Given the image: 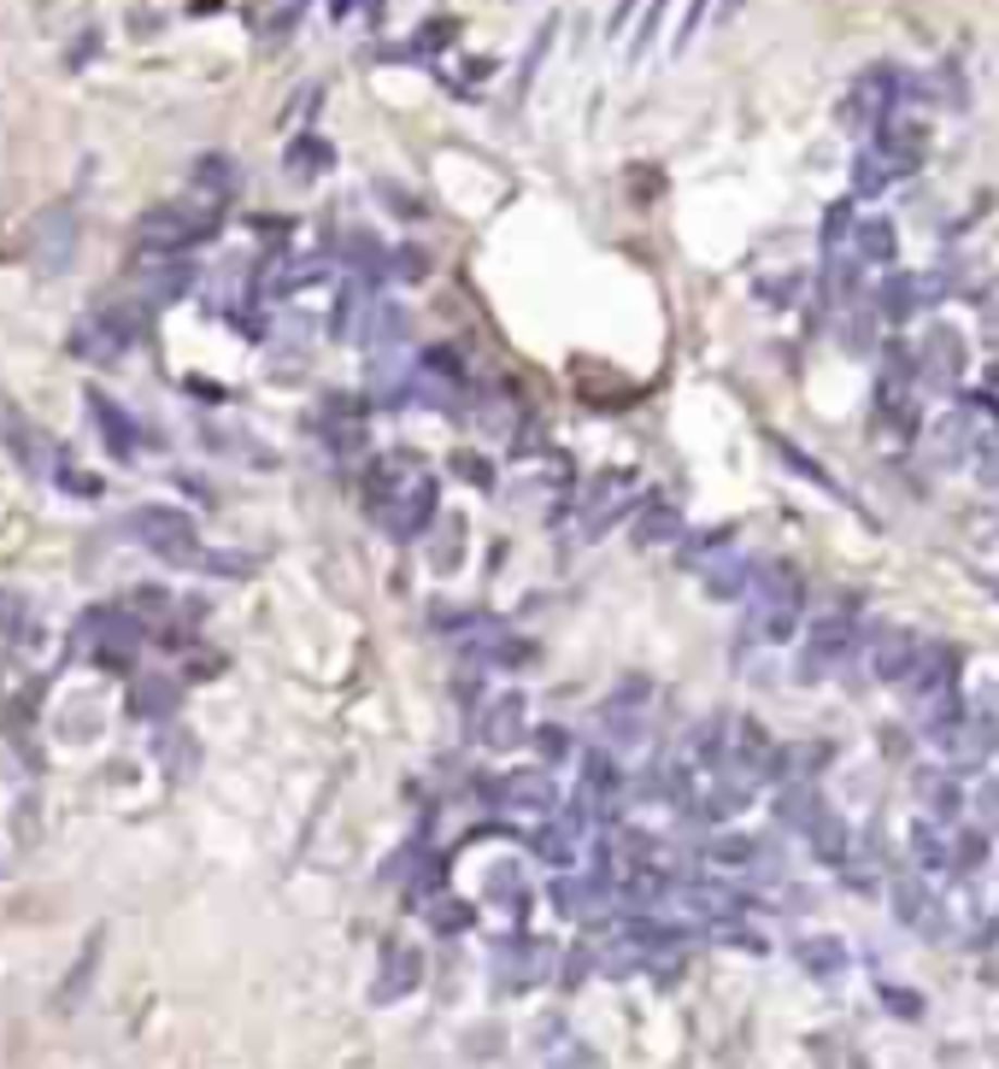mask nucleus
I'll list each match as a JSON object with an SVG mask.
<instances>
[{
    "instance_id": "obj_1",
    "label": "nucleus",
    "mask_w": 999,
    "mask_h": 1069,
    "mask_svg": "<svg viewBox=\"0 0 999 1069\" xmlns=\"http://www.w3.org/2000/svg\"><path fill=\"white\" fill-rule=\"evenodd\" d=\"M224 229V206L218 200H171V206H148L136 218V248L141 259H183L188 248L212 241Z\"/></svg>"
},
{
    "instance_id": "obj_2",
    "label": "nucleus",
    "mask_w": 999,
    "mask_h": 1069,
    "mask_svg": "<svg viewBox=\"0 0 999 1069\" xmlns=\"http://www.w3.org/2000/svg\"><path fill=\"white\" fill-rule=\"evenodd\" d=\"M141 641H148V624H141L124 600L118 605H89V612L77 617V634H71L77 658L100 664V670H129L136 653H141Z\"/></svg>"
},
{
    "instance_id": "obj_3",
    "label": "nucleus",
    "mask_w": 999,
    "mask_h": 1069,
    "mask_svg": "<svg viewBox=\"0 0 999 1069\" xmlns=\"http://www.w3.org/2000/svg\"><path fill=\"white\" fill-rule=\"evenodd\" d=\"M124 534L136 546H148L153 558H165V565H177V570H200V529H195V517L188 512H177V505H136V512L124 517Z\"/></svg>"
},
{
    "instance_id": "obj_4",
    "label": "nucleus",
    "mask_w": 999,
    "mask_h": 1069,
    "mask_svg": "<svg viewBox=\"0 0 999 1069\" xmlns=\"http://www.w3.org/2000/svg\"><path fill=\"white\" fill-rule=\"evenodd\" d=\"M141 336V306H107V312H89L77 329H71V353L89 359V365H118V359L136 347Z\"/></svg>"
},
{
    "instance_id": "obj_5",
    "label": "nucleus",
    "mask_w": 999,
    "mask_h": 1069,
    "mask_svg": "<svg viewBox=\"0 0 999 1069\" xmlns=\"http://www.w3.org/2000/svg\"><path fill=\"white\" fill-rule=\"evenodd\" d=\"M852 641H859V624H852L847 612H829V617H817V624L806 629V646H800V658H794V682H823L829 670H841V664H847V653H852Z\"/></svg>"
},
{
    "instance_id": "obj_6",
    "label": "nucleus",
    "mask_w": 999,
    "mask_h": 1069,
    "mask_svg": "<svg viewBox=\"0 0 999 1069\" xmlns=\"http://www.w3.org/2000/svg\"><path fill=\"white\" fill-rule=\"evenodd\" d=\"M476 741L488 746V753H517V746L535 734V724H529V700L517 688H505V693H495V700H483L476 705Z\"/></svg>"
},
{
    "instance_id": "obj_7",
    "label": "nucleus",
    "mask_w": 999,
    "mask_h": 1069,
    "mask_svg": "<svg viewBox=\"0 0 999 1069\" xmlns=\"http://www.w3.org/2000/svg\"><path fill=\"white\" fill-rule=\"evenodd\" d=\"M77 253V212L71 206H48L41 218L30 224V265L41 277H60Z\"/></svg>"
},
{
    "instance_id": "obj_8",
    "label": "nucleus",
    "mask_w": 999,
    "mask_h": 1069,
    "mask_svg": "<svg viewBox=\"0 0 999 1069\" xmlns=\"http://www.w3.org/2000/svg\"><path fill=\"white\" fill-rule=\"evenodd\" d=\"M436 517H441V482H436V470H429L424 482H412L407 494H400L383 517H376V524L395 534V541H424Z\"/></svg>"
},
{
    "instance_id": "obj_9",
    "label": "nucleus",
    "mask_w": 999,
    "mask_h": 1069,
    "mask_svg": "<svg viewBox=\"0 0 999 1069\" xmlns=\"http://www.w3.org/2000/svg\"><path fill=\"white\" fill-rule=\"evenodd\" d=\"M940 688H959V646L947 641H917V658H911V670L900 676V693L911 705H923L929 693Z\"/></svg>"
},
{
    "instance_id": "obj_10",
    "label": "nucleus",
    "mask_w": 999,
    "mask_h": 1069,
    "mask_svg": "<svg viewBox=\"0 0 999 1069\" xmlns=\"http://www.w3.org/2000/svg\"><path fill=\"white\" fill-rule=\"evenodd\" d=\"M0 453H12L30 476H41L53 465V441L41 436V429L30 424V412H24L18 400H7V394H0Z\"/></svg>"
},
{
    "instance_id": "obj_11",
    "label": "nucleus",
    "mask_w": 999,
    "mask_h": 1069,
    "mask_svg": "<svg viewBox=\"0 0 999 1069\" xmlns=\"http://www.w3.org/2000/svg\"><path fill=\"white\" fill-rule=\"evenodd\" d=\"M429 476V465L417 453H383L376 465L365 470V505H371V517H383L388 505H395L400 494H407L412 482H424Z\"/></svg>"
},
{
    "instance_id": "obj_12",
    "label": "nucleus",
    "mask_w": 999,
    "mask_h": 1069,
    "mask_svg": "<svg viewBox=\"0 0 999 1069\" xmlns=\"http://www.w3.org/2000/svg\"><path fill=\"white\" fill-rule=\"evenodd\" d=\"M752 594H759V612H800L806 576L788 558H764V565H752Z\"/></svg>"
},
{
    "instance_id": "obj_13",
    "label": "nucleus",
    "mask_w": 999,
    "mask_h": 1069,
    "mask_svg": "<svg viewBox=\"0 0 999 1069\" xmlns=\"http://www.w3.org/2000/svg\"><path fill=\"white\" fill-rule=\"evenodd\" d=\"M417 981H424V952L395 941L383 952V970H376V981H371V1005H400Z\"/></svg>"
},
{
    "instance_id": "obj_14",
    "label": "nucleus",
    "mask_w": 999,
    "mask_h": 1069,
    "mask_svg": "<svg viewBox=\"0 0 999 1069\" xmlns=\"http://www.w3.org/2000/svg\"><path fill=\"white\" fill-rule=\"evenodd\" d=\"M188 288H195V265L188 259H148V271L136 277V306H171V300H183Z\"/></svg>"
},
{
    "instance_id": "obj_15",
    "label": "nucleus",
    "mask_w": 999,
    "mask_h": 1069,
    "mask_svg": "<svg viewBox=\"0 0 999 1069\" xmlns=\"http://www.w3.org/2000/svg\"><path fill=\"white\" fill-rule=\"evenodd\" d=\"M917 382H935V388H947V382H959L964 377V336L959 329H947V324H935L929 329V341L917 347Z\"/></svg>"
},
{
    "instance_id": "obj_16",
    "label": "nucleus",
    "mask_w": 999,
    "mask_h": 1069,
    "mask_svg": "<svg viewBox=\"0 0 999 1069\" xmlns=\"http://www.w3.org/2000/svg\"><path fill=\"white\" fill-rule=\"evenodd\" d=\"M500 812H524V817H547V812H559V788H553V776L547 770H512L500 782Z\"/></svg>"
},
{
    "instance_id": "obj_17",
    "label": "nucleus",
    "mask_w": 999,
    "mask_h": 1069,
    "mask_svg": "<svg viewBox=\"0 0 999 1069\" xmlns=\"http://www.w3.org/2000/svg\"><path fill=\"white\" fill-rule=\"evenodd\" d=\"M83 406H89V424L100 429V441H107V453H112V458H136L141 429H136V417H129V412L118 406V400H107L100 388H89V400H83Z\"/></svg>"
},
{
    "instance_id": "obj_18",
    "label": "nucleus",
    "mask_w": 999,
    "mask_h": 1069,
    "mask_svg": "<svg viewBox=\"0 0 999 1069\" xmlns=\"http://www.w3.org/2000/svg\"><path fill=\"white\" fill-rule=\"evenodd\" d=\"M917 641L923 634H911V629H871V676L876 682H900L911 670V658H917Z\"/></svg>"
},
{
    "instance_id": "obj_19",
    "label": "nucleus",
    "mask_w": 999,
    "mask_h": 1069,
    "mask_svg": "<svg viewBox=\"0 0 999 1069\" xmlns=\"http://www.w3.org/2000/svg\"><path fill=\"white\" fill-rule=\"evenodd\" d=\"M676 900H683V911L705 917V922H735V917L747 911L741 893L723 888V881H683V888H676Z\"/></svg>"
},
{
    "instance_id": "obj_20",
    "label": "nucleus",
    "mask_w": 999,
    "mask_h": 1069,
    "mask_svg": "<svg viewBox=\"0 0 999 1069\" xmlns=\"http://www.w3.org/2000/svg\"><path fill=\"white\" fill-rule=\"evenodd\" d=\"M911 864H917L923 876L952 870V829H947V822H935V817L911 822Z\"/></svg>"
},
{
    "instance_id": "obj_21",
    "label": "nucleus",
    "mask_w": 999,
    "mask_h": 1069,
    "mask_svg": "<svg viewBox=\"0 0 999 1069\" xmlns=\"http://www.w3.org/2000/svg\"><path fill=\"white\" fill-rule=\"evenodd\" d=\"M129 712H136L141 724H171V712H177V682H171V676H136Z\"/></svg>"
},
{
    "instance_id": "obj_22",
    "label": "nucleus",
    "mask_w": 999,
    "mask_h": 1069,
    "mask_svg": "<svg viewBox=\"0 0 999 1069\" xmlns=\"http://www.w3.org/2000/svg\"><path fill=\"white\" fill-rule=\"evenodd\" d=\"M329 165H336V148H329L324 136H295L288 141V153H283V171L295 183H317Z\"/></svg>"
},
{
    "instance_id": "obj_23",
    "label": "nucleus",
    "mask_w": 999,
    "mask_h": 1069,
    "mask_svg": "<svg viewBox=\"0 0 999 1069\" xmlns=\"http://www.w3.org/2000/svg\"><path fill=\"white\" fill-rule=\"evenodd\" d=\"M806 846L817 852V864H847V852H852L847 817H841V812H829V805H823V812H817V822H812V829H806Z\"/></svg>"
},
{
    "instance_id": "obj_24",
    "label": "nucleus",
    "mask_w": 999,
    "mask_h": 1069,
    "mask_svg": "<svg viewBox=\"0 0 999 1069\" xmlns=\"http://www.w3.org/2000/svg\"><path fill=\"white\" fill-rule=\"evenodd\" d=\"M929 911H935V900H929V888H923V870L894 876V917H900L906 929H929Z\"/></svg>"
},
{
    "instance_id": "obj_25",
    "label": "nucleus",
    "mask_w": 999,
    "mask_h": 1069,
    "mask_svg": "<svg viewBox=\"0 0 999 1069\" xmlns=\"http://www.w3.org/2000/svg\"><path fill=\"white\" fill-rule=\"evenodd\" d=\"M852 259L859 265H894L900 259V236H894L888 218H864L859 229H852Z\"/></svg>"
},
{
    "instance_id": "obj_26",
    "label": "nucleus",
    "mask_w": 999,
    "mask_h": 1069,
    "mask_svg": "<svg viewBox=\"0 0 999 1069\" xmlns=\"http://www.w3.org/2000/svg\"><path fill=\"white\" fill-rule=\"evenodd\" d=\"M847 964H852V952H847V941H835V934H812V941H800V970L806 976L835 981V976H847Z\"/></svg>"
},
{
    "instance_id": "obj_27",
    "label": "nucleus",
    "mask_w": 999,
    "mask_h": 1069,
    "mask_svg": "<svg viewBox=\"0 0 999 1069\" xmlns=\"http://www.w3.org/2000/svg\"><path fill=\"white\" fill-rule=\"evenodd\" d=\"M36 641V605L18 588H0V646H30Z\"/></svg>"
},
{
    "instance_id": "obj_28",
    "label": "nucleus",
    "mask_w": 999,
    "mask_h": 1069,
    "mask_svg": "<svg viewBox=\"0 0 999 1069\" xmlns=\"http://www.w3.org/2000/svg\"><path fill=\"white\" fill-rule=\"evenodd\" d=\"M894 177H900V165H894L882 148H864L859 159H852V200H876Z\"/></svg>"
},
{
    "instance_id": "obj_29",
    "label": "nucleus",
    "mask_w": 999,
    "mask_h": 1069,
    "mask_svg": "<svg viewBox=\"0 0 999 1069\" xmlns=\"http://www.w3.org/2000/svg\"><path fill=\"white\" fill-rule=\"evenodd\" d=\"M917 793L929 800V817L935 822H959V812H964V788L952 782V776H940V770H917Z\"/></svg>"
},
{
    "instance_id": "obj_30",
    "label": "nucleus",
    "mask_w": 999,
    "mask_h": 1069,
    "mask_svg": "<svg viewBox=\"0 0 999 1069\" xmlns=\"http://www.w3.org/2000/svg\"><path fill=\"white\" fill-rule=\"evenodd\" d=\"M195 194L200 200H218V206H224V200L236 194V159H229V153H200L195 159Z\"/></svg>"
},
{
    "instance_id": "obj_31",
    "label": "nucleus",
    "mask_w": 999,
    "mask_h": 1069,
    "mask_svg": "<svg viewBox=\"0 0 999 1069\" xmlns=\"http://www.w3.org/2000/svg\"><path fill=\"white\" fill-rule=\"evenodd\" d=\"M529 852L547 864V870H559V876H564V870L576 864V834H571V829H564V822L553 817V822H541V829L529 834Z\"/></svg>"
},
{
    "instance_id": "obj_32",
    "label": "nucleus",
    "mask_w": 999,
    "mask_h": 1069,
    "mask_svg": "<svg viewBox=\"0 0 999 1069\" xmlns=\"http://www.w3.org/2000/svg\"><path fill=\"white\" fill-rule=\"evenodd\" d=\"M911 312H923L917 277H888V282L876 288V317H882V324H906Z\"/></svg>"
},
{
    "instance_id": "obj_33",
    "label": "nucleus",
    "mask_w": 999,
    "mask_h": 1069,
    "mask_svg": "<svg viewBox=\"0 0 999 1069\" xmlns=\"http://www.w3.org/2000/svg\"><path fill=\"white\" fill-rule=\"evenodd\" d=\"M635 541H641V546H671V541H683V512H676L671 500H653L641 517H635Z\"/></svg>"
},
{
    "instance_id": "obj_34",
    "label": "nucleus",
    "mask_w": 999,
    "mask_h": 1069,
    "mask_svg": "<svg viewBox=\"0 0 999 1069\" xmlns=\"http://www.w3.org/2000/svg\"><path fill=\"white\" fill-rule=\"evenodd\" d=\"M764 846L752 841V834H712L705 841V864H717V870H759Z\"/></svg>"
},
{
    "instance_id": "obj_35",
    "label": "nucleus",
    "mask_w": 999,
    "mask_h": 1069,
    "mask_svg": "<svg viewBox=\"0 0 999 1069\" xmlns=\"http://www.w3.org/2000/svg\"><path fill=\"white\" fill-rule=\"evenodd\" d=\"M817 812H823V800L806 782H782V793H776V817L788 822L794 834H806L817 822Z\"/></svg>"
},
{
    "instance_id": "obj_36",
    "label": "nucleus",
    "mask_w": 999,
    "mask_h": 1069,
    "mask_svg": "<svg viewBox=\"0 0 999 1069\" xmlns=\"http://www.w3.org/2000/svg\"><path fill=\"white\" fill-rule=\"evenodd\" d=\"M300 12H307V0H259V7H253V36L283 41L300 24Z\"/></svg>"
},
{
    "instance_id": "obj_37",
    "label": "nucleus",
    "mask_w": 999,
    "mask_h": 1069,
    "mask_svg": "<svg viewBox=\"0 0 999 1069\" xmlns=\"http://www.w3.org/2000/svg\"><path fill=\"white\" fill-rule=\"evenodd\" d=\"M764 441H771V453H776V458H782V465H788V470H800L806 482H817V488H823V494H829V500H847L841 488H835V476L823 470L817 458H806V453H800V447H794V441H782V436H764Z\"/></svg>"
},
{
    "instance_id": "obj_38",
    "label": "nucleus",
    "mask_w": 999,
    "mask_h": 1069,
    "mask_svg": "<svg viewBox=\"0 0 999 1069\" xmlns=\"http://www.w3.org/2000/svg\"><path fill=\"white\" fill-rule=\"evenodd\" d=\"M459 558H465V517H441L436 546H429V570L453 576V570H459Z\"/></svg>"
},
{
    "instance_id": "obj_39",
    "label": "nucleus",
    "mask_w": 999,
    "mask_h": 1069,
    "mask_svg": "<svg viewBox=\"0 0 999 1069\" xmlns=\"http://www.w3.org/2000/svg\"><path fill=\"white\" fill-rule=\"evenodd\" d=\"M747 588H752V565H747V558H729V565L705 570V594H712V600H741Z\"/></svg>"
},
{
    "instance_id": "obj_40",
    "label": "nucleus",
    "mask_w": 999,
    "mask_h": 1069,
    "mask_svg": "<svg viewBox=\"0 0 999 1069\" xmlns=\"http://www.w3.org/2000/svg\"><path fill=\"white\" fill-rule=\"evenodd\" d=\"M453 476L459 482H471V488H483V494H495V482H500L495 458L476 453V447H453Z\"/></svg>"
},
{
    "instance_id": "obj_41",
    "label": "nucleus",
    "mask_w": 999,
    "mask_h": 1069,
    "mask_svg": "<svg viewBox=\"0 0 999 1069\" xmlns=\"http://www.w3.org/2000/svg\"><path fill=\"white\" fill-rule=\"evenodd\" d=\"M859 229V218H852V200H835L829 212H823V259H841V248H847V236Z\"/></svg>"
},
{
    "instance_id": "obj_42",
    "label": "nucleus",
    "mask_w": 999,
    "mask_h": 1069,
    "mask_svg": "<svg viewBox=\"0 0 999 1069\" xmlns=\"http://www.w3.org/2000/svg\"><path fill=\"white\" fill-rule=\"evenodd\" d=\"M629 482H635L629 470H600V476H594V482L583 488V517H594L600 505H612L617 494H629Z\"/></svg>"
},
{
    "instance_id": "obj_43",
    "label": "nucleus",
    "mask_w": 999,
    "mask_h": 1069,
    "mask_svg": "<svg viewBox=\"0 0 999 1069\" xmlns=\"http://www.w3.org/2000/svg\"><path fill=\"white\" fill-rule=\"evenodd\" d=\"M988 841L994 834L982 829H952V870H982V858H988Z\"/></svg>"
},
{
    "instance_id": "obj_44",
    "label": "nucleus",
    "mask_w": 999,
    "mask_h": 1069,
    "mask_svg": "<svg viewBox=\"0 0 999 1069\" xmlns=\"http://www.w3.org/2000/svg\"><path fill=\"white\" fill-rule=\"evenodd\" d=\"M365 306H371V300H365V288H359V282H347L341 294H336V312H329V336H336V341H347V336H353V312H365Z\"/></svg>"
},
{
    "instance_id": "obj_45",
    "label": "nucleus",
    "mask_w": 999,
    "mask_h": 1069,
    "mask_svg": "<svg viewBox=\"0 0 999 1069\" xmlns=\"http://www.w3.org/2000/svg\"><path fill=\"white\" fill-rule=\"evenodd\" d=\"M664 12H671V0H647V18H641V30L629 36V60L641 65L647 53H653V41H659V24H664Z\"/></svg>"
},
{
    "instance_id": "obj_46",
    "label": "nucleus",
    "mask_w": 999,
    "mask_h": 1069,
    "mask_svg": "<svg viewBox=\"0 0 999 1069\" xmlns=\"http://www.w3.org/2000/svg\"><path fill=\"white\" fill-rule=\"evenodd\" d=\"M635 512V488H629V494H617L612 505H600V512H594V517H583V529H588V541H600V534H612L617 524H624V517Z\"/></svg>"
},
{
    "instance_id": "obj_47",
    "label": "nucleus",
    "mask_w": 999,
    "mask_h": 1069,
    "mask_svg": "<svg viewBox=\"0 0 999 1069\" xmlns=\"http://www.w3.org/2000/svg\"><path fill=\"white\" fill-rule=\"evenodd\" d=\"M752 634H764V641H794L800 634V612H759V624H747Z\"/></svg>"
},
{
    "instance_id": "obj_48",
    "label": "nucleus",
    "mask_w": 999,
    "mask_h": 1069,
    "mask_svg": "<svg viewBox=\"0 0 999 1069\" xmlns=\"http://www.w3.org/2000/svg\"><path fill=\"white\" fill-rule=\"evenodd\" d=\"M429 922H436L441 934H465L471 922H476V905H465V900H441L436 911H429Z\"/></svg>"
},
{
    "instance_id": "obj_49",
    "label": "nucleus",
    "mask_w": 999,
    "mask_h": 1069,
    "mask_svg": "<svg viewBox=\"0 0 999 1069\" xmlns=\"http://www.w3.org/2000/svg\"><path fill=\"white\" fill-rule=\"evenodd\" d=\"M553 30H559V24H553V18H547V24H541V30H535V48H529V60H524V65H517V95H529V83H535V71H541V60H547V48H553Z\"/></svg>"
},
{
    "instance_id": "obj_50",
    "label": "nucleus",
    "mask_w": 999,
    "mask_h": 1069,
    "mask_svg": "<svg viewBox=\"0 0 999 1069\" xmlns=\"http://www.w3.org/2000/svg\"><path fill=\"white\" fill-rule=\"evenodd\" d=\"M200 570H212V576H253L259 558L253 553H207L200 558Z\"/></svg>"
},
{
    "instance_id": "obj_51",
    "label": "nucleus",
    "mask_w": 999,
    "mask_h": 1069,
    "mask_svg": "<svg viewBox=\"0 0 999 1069\" xmlns=\"http://www.w3.org/2000/svg\"><path fill=\"white\" fill-rule=\"evenodd\" d=\"M729 534H735L729 524H717V529H700V534H694V541L683 546V558H688V565H700L705 553H723V546H729Z\"/></svg>"
},
{
    "instance_id": "obj_52",
    "label": "nucleus",
    "mask_w": 999,
    "mask_h": 1069,
    "mask_svg": "<svg viewBox=\"0 0 999 1069\" xmlns=\"http://www.w3.org/2000/svg\"><path fill=\"white\" fill-rule=\"evenodd\" d=\"M529 741H535V753H541L547 764H559L564 753H571V734H564L559 724H541V729H535V734H529Z\"/></svg>"
},
{
    "instance_id": "obj_53",
    "label": "nucleus",
    "mask_w": 999,
    "mask_h": 1069,
    "mask_svg": "<svg viewBox=\"0 0 999 1069\" xmlns=\"http://www.w3.org/2000/svg\"><path fill=\"white\" fill-rule=\"evenodd\" d=\"M388 277H400V282L429 277V253L424 248H395V271H388Z\"/></svg>"
},
{
    "instance_id": "obj_54",
    "label": "nucleus",
    "mask_w": 999,
    "mask_h": 1069,
    "mask_svg": "<svg viewBox=\"0 0 999 1069\" xmlns=\"http://www.w3.org/2000/svg\"><path fill=\"white\" fill-rule=\"evenodd\" d=\"M453 36H459V24H453V18H436V24H424V30H417L412 53H441V48H447V41H453Z\"/></svg>"
},
{
    "instance_id": "obj_55",
    "label": "nucleus",
    "mask_w": 999,
    "mask_h": 1069,
    "mask_svg": "<svg viewBox=\"0 0 999 1069\" xmlns=\"http://www.w3.org/2000/svg\"><path fill=\"white\" fill-rule=\"evenodd\" d=\"M705 12H712V0H688V12H683V30H676V41H671L676 53H688V48H694V36H700Z\"/></svg>"
},
{
    "instance_id": "obj_56",
    "label": "nucleus",
    "mask_w": 999,
    "mask_h": 1069,
    "mask_svg": "<svg viewBox=\"0 0 999 1069\" xmlns=\"http://www.w3.org/2000/svg\"><path fill=\"white\" fill-rule=\"evenodd\" d=\"M976 812H982V829L999 834V776H988V782L976 788Z\"/></svg>"
},
{
    "instance_id": "obj_57",
    "label": "nucleus",
    "mask_w": 999,
    "mask_h": 1069,
    "mask_svg": "<svg viewBox=\"0 0 999 1069\" xmlns=\"http://www.w3.org/2000/svg\"><path fill=\"white\" fill-rule=\"evenodd\" d=\"M841 341L852 347V353H871V312L847 317V324H841Z\"/></svg>"
},
{
    "instance_id": "obj_58",
    "label": "nucleus",
    "mask_w": 999,
    "mask_h": 1069,
    "mask_svg": "<svg viewBox=\"0 0 999 1069\" xmlns=\"http://www.w3.org/2000/svg\"><path fill=\"white\" fill-rule=\"evenodd\" d=\"M588 958H594V952H588V946H576V952H571V958H564V964H559V988H576V981H583V976H588Z\"/></svg>"
},
{
    "instance_id": "obj_59",
    "label": "nucleus",
    "mask_w": 999,
    "mask_h": 1069,
    "mask_svg": "<svg viewBox=\"0 0 999 1069\" xmlns=\"http://www.w3.org/2000/svg\"><path fill=\"white\" fill-rule=\"evenodd\" d=\"M60 482H65V494H77V500H95L100 494V476H89V470H65Z\"/></svg>"
},
{
    "instance_id": "obj_60",
    "label": "nucleus",
    "mask_w": 999,
    "mask_h": 1069,
    "mask_svg": "<svg viewBox=\"0 0 999 1069\" xmlns=\"http://www.w3.org/2000/svg\"><path fill=\"white\" fill-rule=\"evenodd\" d=\"M882 999H888L894 1017H923V999H917V993H906V988H888Z\"/></svg>"
},
{
    "instance_id": "obj_61",
    "label": "nucleus",
    "mask_w": 999,
    "mask_h": 1069,
    "mask_svg": "<svg viewBox=\"0 0 999 1069\" xmlns=\"http://www.w3.org/2000/svg\"><path fill=\"white\" fill-rule=\"evenodd\" d=\"M635 7H641V0H617V7H612V18H605V36H612V41L624 36V24L635 18Z\"/></svg>"
},
{
    "instance_id": "obj_62",
    "label": "nucleus",
    "mask_w": 999,
    "mask_h": 1069,
    "mask_svg": "<svg viewBox=\"0 0 999 1069\" xmlns=\"http://www.w3.org/2000/svg\"><path fill=\"white\" fill-rule=\"evenodd\" d=\"M353 12V0H329V18H347Z\"/></svg>"
},
{
    "instance_id": "obj_63",
    "label": "nucleus",
    "mask_w": 999,
    "mask_h": 1069,
    "mask_svg": "<svg viewBox=\"0 0 999 1069\" xmlns=\"http://www.w3.org/2000/svg\"><path fill=\"white\" fill-rule=\"evenodd\" d=\"M988 388H999V365H994V370H988Z\"/></svg>"
}]
</instances>
